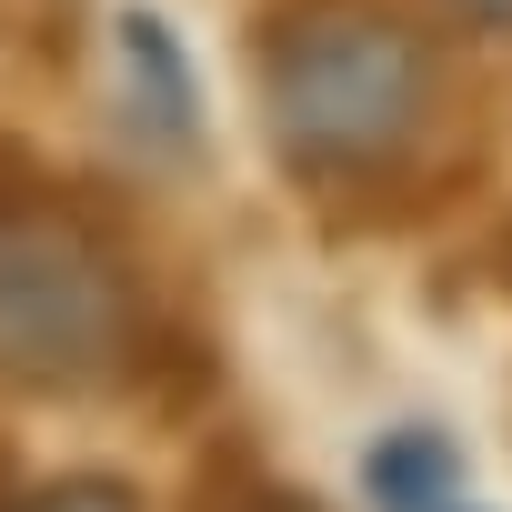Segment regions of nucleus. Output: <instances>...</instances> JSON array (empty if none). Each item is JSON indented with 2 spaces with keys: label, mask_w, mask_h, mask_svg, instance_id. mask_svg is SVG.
Here are the masks:
<instances>
[{
  "label": "nucleus",
  "mask_w": 512,
  "mask_h": 512,
  "mask_svg": "<svg viewBox=\"0 0 512 512\" xmlns=\"http://www.w3.org/2000/svg\"><path fill=\"white\" fill-rule=\"evenodd\" d=\"M251 101L292 191H312L342 231H392L442 201L472 161L442 151V51L382 0H282L251 31Z\"/></svg>",
  "instance_id": "1"
},
{
  "label": "nucleus",
  "mask_w": 512,
  "mask_h": 512,
  "mask_svg": "<svg viewBox=\"0 0 512 512\" xmlns=\"http://www.w3.org/2000/svg\"><path fill=\"white\" fill-rule=\"evenodd\" d=\"M151 352V292L121 231L51 191L41 171L0 181V382L31 402L131 392Z\"/></svg>",
  "instance_id": "2"
},
{
  "label": "nucleus",
  "mask_w": 512,
  "mask_h": 512,
  "mask_svg": "<svg viewBox=\"0 0 512 512\" xmlns=\"http://www.w3.org/2000/svg\"><path fill=\"white\" fill-rule=\"evenodd\" d=\"M111 51H121V121L151 161H201V71L181 51V31L161 11H121L111 21Z\"/></svg>",
  "instance_id": "3"
},
{
  "label": "nucleus",
  "mask_w": 512,
  "mask_h": 512,
  "mask_svg": "<svg viewBox=\"0 0 512 512\" xmlns=\"http://www.w3.org/2000/svg\"><path fill=\"white\" fill-rule=\"evenodd\" d=\"M452 492H462V442L432 432V422H392L362 452V502L372 512H452Z\"/></svg>",
  "instance_id": "4"
},
{
  "label": "nucleus",
  "mask_w": 512,
  "mask_h": 512,
  "mask_svg": "<svg viewBox=\"0 0 512 512\" xmlns=\"http://www.w3.org/2000/svg\"><path fill=\"white\" fill-rule=\"evenodd\" d=\"M191 512H332V502H322V492L272 482L241 442H211V452H201V472H191Z\"/></svg>",
  "instance_id": "5"
},
{
  "label": "nucleus",
  "mask_w": 512,
  "mask_h": 512,
  "mask_svg": "<svg viewBox=\"0 0 512 512\" xmlns=\"http://www.w3.org/2000/svg\"><path fill=\"white\" fill-rule=\"evenodd\" d=\"M0 41H11L31 71L71 81L81 71V0H0Z\"/></svg>",
  "instance_id": "6"
},
{
  "label": "nucleus",
  "mask_w": 512,
  "mask_h": 512,
  "mask_svg": "<svg viewBox=\"0 0 512 512\" xmlns=\"http://www.w3.org/2000/svg\"><path fill=\"white\" fill-rule=\"evenodd\" d=\"M0 512H141V492H131L121 472H61V482L0 492Z\"/></svg>",
  "instance_id": "7"
},
{
  "label": "nucleus",
  "mask_w": 512,
  "mask_h": 512,
  "mask_svg": "<svg viewBox=\"0 0 512 512\" xmlns=\"http://www.w3.org/2000/svg\"><path fill=\"white\" fill-rule=\"evenodd\" d=\"M482 272L512 292V211H502V221H492V241H482Z\"/></svg>",
  "instance_id": "8"
},
{
  "label": "nucleus",
  "mask_w": 512,
  "mask_h": 512,
  "mask_svg": "<svg viewBox=\"0 0 512 512\" xmlns=\"http://www.w3.org/2000/svg\"><path fill=\"white\" fill-rule=\"evenodd\" d=\"M462 21H482V31H512V0H462Z\"/></svg>",
  "instance_id": "9"
}]
</instances>
